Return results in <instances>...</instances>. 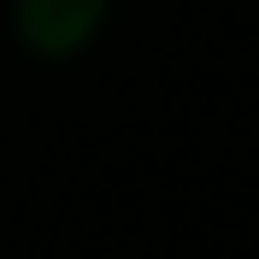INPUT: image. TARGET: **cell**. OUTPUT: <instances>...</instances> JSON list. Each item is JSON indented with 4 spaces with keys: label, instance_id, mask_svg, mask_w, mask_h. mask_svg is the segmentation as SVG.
<instances>
[{
    "label": "cell",
    "instance_id": "cell-1",
    "mask_svg": "<svg viewBox=\"0 0 259 259\" xmlns=\"http://www.w3.org/2000/svg\"><path fill=\"white\" fill-rule=\"evenodd\" d=\"M18 41L41 59H65L95 41V30L106 24V0H12Z\"/></svg>",
    "mask_w": 259,
    "mask_h": 259
}]
</instances>
